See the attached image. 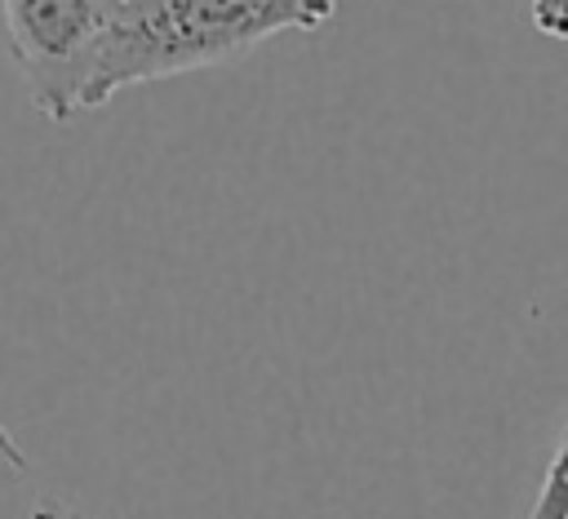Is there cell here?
Returning <instances> with one entry per match:
<instances>
[{
  "label": "cell",
  "instance_id": "6da1fadb",
  "mask_svg": "<svg viewBox=\"0 0 568 519\" xmlns=\"http://www.w3.org/2000/svg\"><path fill=\"white\" fill-rule=\"evenodd\" d=\"M337 0H124L106 35L89 111L111 93L244 58L271 35L320 31Z\"/></svg>",
  "mask_w": 568,
  "mask_h": 519
},
{
  "label": "cell",
  "instance_id": "7a4b0ae2",
  "mask_svg": "<svg viewBox=\"0 0 568 519\" xmlns=\"http://www.w3.org/2000/svg\"><path fill=\"white\" fill-rule=\"evenodd\" d=\"M124 0H0L9 53L44 120L89 111L93 75Z\"/></svg>",
  "mask_w": 568,
  "mask_h": 519
},
{
  "label": "cell",
  "instance_id": "3957f363",
  "mask_svg": "<svg viewBox=\"0 0 568 519\" xmlns=\"http://www.w3.org/2000/svg\"><path fill=\"white\" fill-rule=\"evenodd\" d=\"M528 519H568V426L559 435V448L546 466V479L537 488V501H532Z\"/></svg>",
  "mask_w": 568,
  "mask_h": 519
},
{
  "label": "cell",
  "instance_id": "277c9868",
  "mask_svg": "<svg viewBox=\"0 0 568 519\" xmlns=\"http://www.w3.org/2000/svg\"><path fill=\"white\" fill-rule=\"evenodd\" d=\"M528 18L541 35L568 40V0H528Z\"/></svg>",
  "mask_w": 568,
  "mask_h": 519
},
{
  "label": "cell",
  "instance_id": "5b68a950",
  "mask_svg": "<svg viewBox=\"0 0 568 519\" xmlns=\"http://www.w3.org/2000/svg\"><path fill=\"white\" fill-rule=\"evenodd\" d=\"M27 519H84V515H80L71 501H62V497H40Z\"/></svg>",
  "mask_w": 568,
  "mask_h": 519
},
{
  "label": "cell",
  "instance_id": "8992f818",
  "mask_svg": "<svg viewBox=\"0 0 568 519\" xmlns=\"http://www.w3.org/2000/svg\"><path fill=\"white\" fill-rule=\"evenodd\" d=\"M0 461H4V466H13V470H27V466H31V461H27V452L18 448V439H13V430H9L4 421H0Z\"/></svg>",
  "mask_w": 568,
  "mask_h": 519
}]
</instances>
